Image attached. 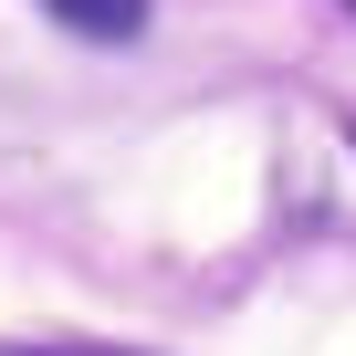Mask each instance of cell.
Wrapping results in <instances>:
<instances>
[{"mask_svg":"<svg viewBox=\"0 0 356 356\" xmlns=\"http://www.w3.org/2000/svg\"><path fill=\"white\" fill-rule=\"evenodd\" d=\"M42 11L63 32H84V42H136L147 32V0H42Z\"/></svg>","mask_w":356,"mask_h":356,"instance_id":"6da1fadb","label":"cell"}]
</instances>
